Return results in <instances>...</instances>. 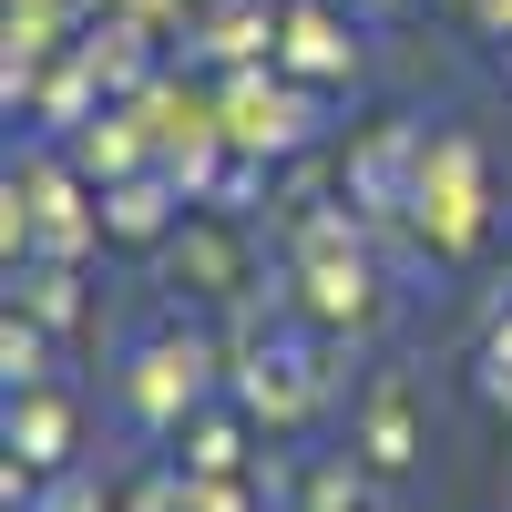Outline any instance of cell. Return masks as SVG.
I'll list each match as a JSON object with an SVG mask.
<instances>
[{
    "label": "cell",
    "instance_id": "obj_1",
    "mask_svg": "<svg viewBox=\"0 0 512 512\" xmlns=\"http://www.w3.org/2000/svg\"><path fill=\"white\" fill-rule=\"evenodd\" d=\"M246 400L287 420V410H308V400H318V379H308V359H297V349H277V359L256 349V359H246Z\"/></svg>",
    "mask_w": 512,
    "mask_h": 512
},
{
    "label": "cell",
    "instance_id": "obj_2",
    "mask_svg": "<svg viewBox=\"0 0 512 512\" xmlns=\"http://www.w3.org/2000/svg\"><path fill=\"white\" fill-rule=\"evenodd\" d=\"M195 379H205V349H195V338L154 349V359H144V410H175V400H195Z\"/></svg>",
    "mask_w": 512,
    "mask_h": 512
},
{
    "label": "cell",
    "instance_id": "obj_3",
    "mask_svg": "<svg viewBox=\"0 0 512 512\" xmlns=\"http://www.w3.org/2000/svg\"><path fill=\"white\" fill-rule=\"evenodd\" d=\"M410 451H420V441H410V400L379 390V400H369V461H379V472H400Z\"/></svg>",
    "mask_w": 512,
    "mask_h": 512
},
{
    "label": "cell",
    "instance_id": "obj_4",
    "mask_svg": "<svg viewBox=\"0 0 512 512\" xmlns=\"http://www.w3.org/2000/svg\"><path fill=\"white\" fill-rule=\"evenodd\" d=\"M11 441H31L21 461H62V410H52V400H41V390H31V400L11 410Z\"/></svg>",
    "mask_w": 512,
    "mask_h": 512
},
{
    "label": "cell",
    "instance_id": "obj_5",
    "mask_svg": "<svg viewBox=\"0 0 512 512\" xmlns=\"http://www.w3.org/2000/svg\"><path fill=\"white\" fill-rule=\"evenodd\" d=\"M236 134H246V144H287L297 123H287V103H277V93H246V103H236Z\"/></svg>",
    "mask_w": 512,
    "mask_h": 512
},
{
    "label": "cell",
    "instance_id": "obj_6",
    "mask_svg": "<svg viewBox=\"0 0 512 512\" xmlns=\"http://www.w3.org/2000/svg\"><path fill=\"white\" fill-rule=\"evenodd\" d=\"M154 216H164L154 185H123V195H113V226H123V236H154Z\"/></svg>",
    "mask_w": 512,
    "mask_h": 512
},
{
    "label": "cell",
    "instance_id": "obj_7",
    "mask_svg": "<svg viewBox=\"0 0 512 512\" xmlns=\"http://www.w3.org/2000/svg\"><path fill=\"white\" fill-rule=\"evenodd\" d=\"M0 359H11V390H41V338L11 318V338H0Z\"/></svg>",
    "mask_w": 512,
    "mask_h": 512
},
{
    "label": "cell",
    "instance_id": "obj_8",
    "mask_svg": "<svg viewBox=\"0 0 512 512\" xmlns=\"http://www.w3.org/2000/svg\"><path fill=\"white\" fill-rule=\"evenodd\" d=\"M297 62H308V72H328V62H338V41H328L318 21H297Z\"/></svg>",
    "mask_w": 512,
    "mask_h": 512
},
{
    "label": "cell",
    "instance_id": "obj_9",
    "mask_svg": "<svg viewBox=\"0 0 512 512\" xmlns=\"http://www.w3.org/2000/svg\"><path fill=\"white\" fill-rule=\"evenodd\" d=\"M492 400H512V318L492 328Z\"/></svg>",
    "mask_w": 512,
    "mask_h": 512
},
{
    "label": "cell",
    "instance_id": "obj_10",
    "mask_svg": "<svg viewBox=\"0 0 512 512\" xmlns=\"http://www.w3.org/2000/svg\"><path fill=\"white\" fill-rule=\"evenodd\" d=\"M41 512H93V492H82V482H62V492L41 502Z\"/></svg>",
    "mask_w": 512,
    "mask_h": 512
}]
</instances>
